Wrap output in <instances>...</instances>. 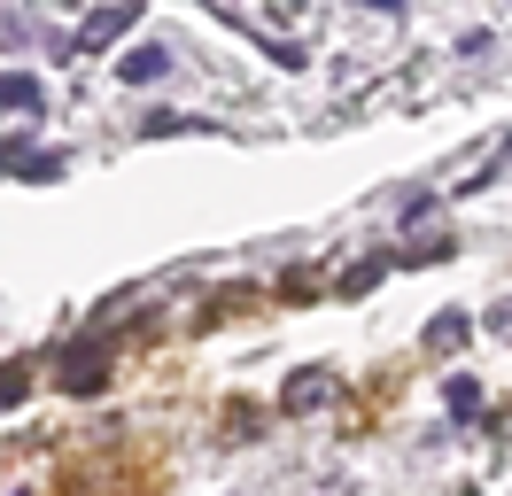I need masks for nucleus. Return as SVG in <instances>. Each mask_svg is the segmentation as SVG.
Segmentation results:
<instances>
[{
  "instance_id": "9d476101",
  "label": "nucleus",
  "mask_w": 512,
  "mask_h": 496,
  "mask_svg": "<svg viewBox=\"0 0 512 496\" xmlns=\"http://www.w3.org/2000/svg\"><path fill=\"white\" fill-rule=\"evenodd\" d=\"M373 279H381V264H357V272H342V295H365Z\"/></svg>"
},
{
  "instance_id": "39448f33",
  "label": "nucleus",
  "mask_w": 512,
  "mask_h": 496,
  "mask_svg": "<svg viewBox=\"0 0 512 496\" xmlns=\"http://www.w3.org/2000/svg\"><path fill=\"white\" fill-rule=\"evenodd\" d=\"M39 101H47V93H39V78H32V70H8V78H0V109H16V117H32Z\"/></svg>"
},
{
  "instance_id": "f257e3e1",
  "label": "nucleus",
  "mask_w": 512,
  "mask_h": 496,
  "mask_svg": "<svg viewBox=\"0 0 512 496\" xmlns=\"http://www.w3.org/2000/svg\"><path fill=\"white\" fill-rule=\"evenodd\" d=\"M55 372H63V388H78V396H94L101 380H109V341L86 334V341H63V357H55Z\"/></svg>"
},
{
  "instance_id": "7ed1b4c3",
  "label": "nucleus",
  "mask_w": 512,
  "mask_h": 496,
  "mask_svg": "<svg viewBox=\"0 0 512 496\" xmlns=\"http://www.w3.org/2000/svg\"><path fill=\"white\" fill-rule=\"evenodd\" d=\"M117 78H125V86H163V78H171V47H125Z\"/></svg>"
},
{
  "instance_id": "6e6552de",
  "label": "nucleus",
  "mask_w": 512,
  "mask_h": 496,
  "mask_svg": "<svg viewBox=\"0 0 512 496\" xmlns=\"http://www.w3.org/2000/svg\"><path fill=\"white\" fill-rule=\"evenodd\" d=\"M24 179H63V155H16Z\"/></svg>"
},
{
  "instance_id": "1a4fd4ad",
  "label": "nucleus",
  "mask_w": 512,
  "mask_h": 496,
  "mask_svg": "<svg viewBox=\"0 0 512 496\" xmlns=\"http://www.w3.org/2000/svg\"><path fill=\"white\" fill-rule=\"evenodd\" d=\"M24 388H32V380H24V365H0V403H24Z\"/></svg>"
},
{
  "instance_id": "0eeeda50",
  "label": "nucleus",
  "mask_w": 512,
  "mask_h": 496,
  "mask_svg": "<svg viewBox=\"0 0 512 496\" xmlns=\"http://www.w3.org/2000/svg\"><path fill=\"white\" fill-rule=\"evenodd\" d=\"M481 411V388L474 380H450V419H474Z\"/></svg>"
},
{
  "instance_id": "9b49d317",
  "label": "nucleus",
  "mask_w": 512,
  "mask_h": 496,
  "mask_svg": "<svg viewBox=\"0 0 512 496\" xmlns=\"http://www.w3.org/2000/svg\"><path fill=\"white\" fill-rule=\"evenodd\" d=\"M373 8H396V0H373Z\"/></svg>"
},
{
  "instance_id": "20e7f679",
  "label": "nucleus",
  "mask_w": 512,
  "mask_h": 496,
  "mask_svg": "<svg viewBox=\"0 0 512 496\" xmlns=\"http://www.w3.org/2000/svg\"><path fill=\"white\" fill-rule=\"evenodd\" d=\"M326 396H334V380H326V372H295V380H288V396H280V403H288L295 419H303V411H319Z\"/></svg>"
},
{
  "instance_id": "f03ea898",
  "label": "nucleus",
  "mask_w": 512,
  "mask_h": 496,
  "mask_svg": "<svg viewBox=\"0 0 512 496\" xmlns=\"http://www.w3.org/2000/svg\"><path fill=\"white\" fill-rule=\"evenodd\" d=\"M132 24H140V0H117V8H94V16L78 24V39H70V47H78V55H94V47H109V39H125Z\"/></svg>"
},
{
  "instance_id": "423d86ee",
  "label": "nucleus",
  "mask_w": 512,
  "mask_h": 496,
  "mask_svg": "<svg viewBox=\"0 0 512 496\" xmlns=\"http://www.w3.org/2000/svg\"><path fill=\"white\" fill-rule=\"evenodd\" d=\"M466 334H474V326H466V310H443V318L427 326V349H435V357H458V349H466Z\"/></svg>"
}]
</instances>
